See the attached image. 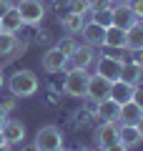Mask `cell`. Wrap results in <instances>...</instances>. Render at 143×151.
<instances>
[{
    "instance_id": "cell-1",
    "label": "cell",
    "mask_w": 143,
    "mask_h": 151,
    "mask_svg": "<svg viewBox=\"0 0 143 151\" xmlns=\"http://www.w3.org/2000/svg\"><path fill=\"white\" fill-rule=\"evenodd\" d=\"M38 76L33 73V70H25V68H20V70H15V73L8 78V91L13 93L15 98H28V96H33V93L38 91Z\"/></svg>"
},
{
    "instance_id": "cell-2",
    "label": "cell",
    "mask_w": 143,
    "mask_h": 151,
    "mask_svg": "<svg viewBox=\"0 0 143 151\" xmlns=\"http://www.w3.org/2000/svg\"><path fill=\"white\" fill-rule=\"evenodd\" d=\"M58 149H63V131L53 124L40 126L33 139V151H58Z\"/></svg>"
},
{
    "instance_id": "cell-3",
    "label": "cell",
    "mask_w": 143,
    "mask_h": 151,
    "mask_svg": "<svg viewBox=\"0 0 143 151\" xmlns=\"http://www.w3.org/2000/svg\"><path fill=\"white\" fill-rule=\"evenodd\" d=\"M90 73L85 68H68L63 81V93L70 98H85V88H88Z\"/></svg>"
},
{
    "instance_id": "cell-4",
    "label": "cell",
    "mask_w": 143,
    "mask_h": 151,
    "mask_svg": "<svg viewBox=\"0 0 143 151\" xmlns=\"http://www.w3.org/2000/svg\"><path fill=\"white\" fill-rule=\"evenodd\" d=\"M15 10L20 13L25 25H40L45 18V3L43 0H18Z\"/></svg>"
},
{
    "instance_id": "cell-5",
    "label": "cell",
    "mask_w": 143,
    "mask_h": 151,
    "mask_svg": "<svg viewBox=\"0 0 143 151\" xmlns=\"http://www.w3.org/2000/svg\"><path fill=\"white\" fill-rule=\"evenodd\" d=\"M95 146H98V151H106L111 149L113 144H118L121 141V124L118 121H101V126L95 129Z\"/></svg>"
},
{
    "instance_id": "cell-6",
    "label": "cell",
    "mask_w": 143,
    "mask_h": 151,
    "mask_svg": "<svg viewBox=\"0 0 143 151\" xmlns=\"http://www.w3.org/2000/svg\"><path fill=\"white\" fill-rule=\"evenodd\" d=\"M85 98L93 101V103H101L106 98H111V81L103 78V76H98V73H90L88 88H85Z\"/></svg>"
},
{
    "instance_id": "cell-7",
    "label": "cell",
    "mask_w": 143,
    "mask_h": 151,
    "mask_svg": "<svg viewBox=\"0 0 143 151\" xmlns=\"http://www.w3.org/2000/svg\"><path fill=\"white\" fill-rule=\"evenodd\" d=\"M121 60H118V55H95V63H93V68H95V73L98 76H103V78H108V81H118L121 78Z\"/></svg>"
},
{
    "instance_id": "cell-8",
    "label": "cell",
    "mask_w": 143,
    "mask_h": 151,
    "mask_svg": "<svg viewBox=\"0 0 143 151\" xmlns=\"http://www.w3.org/2000/svg\"><path fill=\"white\" fill-rule=\"evenodd\" d=\"M95 63V48L93 45H85V43H78V48L73 50V55L68 58V68H93Z\"/></svg>"
},
{
    "instance_id": "cell-9",
    "label": "cell",
    "mask_w": 143,
    "mask_h": 151,
    "mask_svg": "<svg viewBox=\"0 0 143 151\" xmlns=\"http://www.w3.org/2000/svg\"><path fill=\"white\" fill-rule=\"evenodd\" d=\"M25 124L18 119H8L5 124H3V136H5V144L8 146H18L25 141Z\"/></svg>"
},
{
    "instance_id": "cell-10",
    "label": "cell",
    "mask_w": 143,
    "mask_h": 151,
    "mask_svg": "<svg viewBox=\"0 0 143 151\" xmlns=\"http://www.w3.org/2000/svg\"><path fill=\"white\" fill-rule=\"evenodd\" d=\"M43 68H45L48 73H60V70H68V58H65V55L53 45V48H48L45 53H43Z\"/></svg>"
},
{
    "instance_id": "cell-11",
    "label": "cell",
    "mask_w": 143,
    "mask_h": 151,
    "mask_svg": "<svg viewBox=\"0 0 143 151\" xmlns=\"http://www.w3.org/2000/svg\"><path fill=\"white\" fill-rule=\"evenodd\" d=\"M20 50H23V43L18 40L15 33H5V30H0V58L10 60V58H15Z\"/></svg>"
},
{
    "instance_id": "cell-12",
    "label": "cell",
    "mask_w": 143,
    "mask_h": 151,
    "mask_svg": "<svg viewBox=\"0 0 143 151\" xmlns=\"http://www.w3.org/2000/svg\"><path fill=\"white\" fill-rule=\"evenodd\" d=\"M111 18H113V25H118V28H128L138 20L133 15V10L128 8V3H113L111 5Z\"/></svg>"
},
{
    "instance_id": "cell-13",
    "label": "cell",
    "mask_w": 143,
    "mask_h": 151,
    "mask_svg": "<svg viewBox=\"0 0 143 151\" xmlns=\"http://www.w3.org/2000/svg\"><path fill=\"white\" fill-rule=\"evenodd\" d=\"M80 35H83L85 45H93V48H98V45H103L106 28L98 25V23H93V20H85V25H83V30H80Z\"/></svg>"
},
{
    "instance_id": "cell-14",
    "label": "cell",
    "mask_w": 143,
    "mask_h": 151,
    "mask_svg": "<svg viewBox=\"0 0 143 151\" xmlns=\"http://www.w3.org/2000/svg\"><path fill=\"white\" fill-rule=\"evenodd\" d=\"M141 116H143V108L136 106L133 101L123 103V106L118 108V124L121 126H136L138 121H141Z\"/></svg>"
},
{
    "instance_id": "cell-15",
    "label": "cell",
    "mask_w": 143,
    "mask_h": 151,
    "mask_svg": "<svg viewBox=\"0 0 143 151\" xmlns=\"http://www.w3.org/2000/svg\"><path fill=\"white\" fill-rule=\"evenodd\" d=\"M103 45H106V48H113V50H123L126 48V28L108 25L106 35H103Z\"/></svg>"
},
{
    "instance_id": "cell-16",
    "label": "cell",
    "mask_w": 143,
    "mask_h": 151,
    "mask_svg": "<svg viewBox=\"0 0 143 151\" xmlns=\"http://www.w3.org/2000/svg\"><path fill=\"white\" fill-rule=\"evenodd\" d=\"M133 91H136V86H131V83L118 78V81L111 83V101H116L118 106H123V103H128L133 98Z\"/></svg>"
},
{
    "instance_id": "cell-17",
    "label": "cell",
    "mask_w": 143,
    "mask_h": 151,
    "mask_svg": "<svg viewBox=\"0 0 143 151\" xmlns=\"http://www.w3.org/2000/svg\"><path fill=\"white\" fill-rule=\"evenodd\" d=\"M23 28H25V23H23V18H20V13L15 10V5L10 8V10L5 13V15L0 18V30H5V33H20Z\"/></svg>"
},
{
    "instance_id": "cell-18",
    "label": "cell",
    "mask_w": 143,
    "mask_h": 151,
    "mask_svg": "<svg viewBox=\"0 0 143 151\" xmlns=\"http://www.w3.org/2000/svg\"><path fill=\"white\" fill-rule=\"evenodd\" d=\"M121 81L131 83V86H138V83L143 81V68L138 63H133L131 58L123 60V65H121Z\"/></svg>"
},
{
    "instance_id": "cell-19",
    "label": "cell",
    "mask_w": 143,
    "mask_h": 151,
    "mask_svg": "<svg viewBox=\"0 0 143 151\" xmlns=\"http://www.w3.org/2000/svg\"><path fill=\"white\" fill-rule=\"evenodd\" d=\"M126 48L128 50L143 48V20H136L133 25L126 28Z\"/></svg>"
},
{
    "instance_id": "cell-20",
    "label": "cell",
    "mask_w": 143,
    "mask_h": 151,
    "mask_svg": "<svg viewBox=\"0 0 143 151\" xmlns=\"http://www.w3.org/2000/svg\"><path fill=\"white\" fill-rule=\"evenodd\" d=\"M60 25L68 35H78L85 25V15H75V13H68L65 18H60Z\"/></svg>"
},
{
    "instance_id": "cell-21",
    "label": "cell",
    "mask_w": 143,
    "mask_h": 151,
    "mask_svg": "<svg viewBox=\"0 0 143 151\" xmlns=\"http://www.w3.org/2000/svg\"><path fill=\"white\" fill-rule=\"evenodd\" d=\"M118 103L116 101H111V98H106V101H101L98 103V111H95V116L101 121H118Z\"/></svg>"
},
{
    "instance_id": "cell-22",
    "label": "cell",
    "mask_w": 143,
    "mask_h": 151,
    "mask_svg": "<svg viewBox=\"0 0 143 151\" xmlns=\"http://www.w3.org/2000/svg\"><path fill=\"white\" fill-rule=\"evenodd\" d=\"M143 141L141 131L136 129V126H121V144L128 146V149H133V146H138Z\"/></svg>"
},
{
    "instance_id": "cell-23",
    "label": "cell",
    "mask_w": 143,
    "mask_h": 151,
    "mask_svg": "<svg viewBox=\"0 0 143 151\" xmlns=\"http://www.w3.org/2000/svg\"><path fill=\"white\" fill-rule=\"evenodd\" d=\"M88 15H90V20H93V23H98V25H103V28L113 25V18H111V8H103V10H90Z\"/></svg>"
},
{
    "instance_id": "cell-24",
    "label": "cell",
    "mask_w": 143,
    "mask_h": 151,
    "mask_svg": "<svg viewBox=\"0 0 143 151\" xmlns=\"http://www.w3.org/2000/svg\"><path fill=\"white\" fill-rule=\"evenodd\" d=\"M55 48H58V50H60V53H63V55H65V58H70V55H73V50H75V48H78V40H75V38H73V35H65V38H63V40H60V43H58V45H55Z\"/></svg>"
},
{
    "instance_id": "cell-25",
    "label": "cell",
    "mask_w": 143,
    "mask_h": 151,
    "mask_svg": "<svg viewBox=\"0 0 143 151\" xmlns=\"http://www.w3.org/2000/svg\"><path fill=\"white\" fill-rule=\"evenodd\" d=\"M68 8H70V13H75V15H88L90 13L88 0H68Z\"/></svg>"
},
{
    "instance_id": "cell-26",
    "label": "cell",
    "mask_w": 143,
    "mask_h": 151,
    "mask_svg": "<svg viewBox=\"0 0 143 151\" xmlns=\"http://www.w3.org/2000/svg\"><path fill=\"white\" fill-rule=\"evenodd\" d=\"M53 13L58 15V20L60 18H65L70 13V8H68V0H53Z\"/></svg>"
},
{
    "instance_id": "cell-27",
    "label": "cell",
    "mask_w": 143,
    "mask_h": 151,
    "mask_svg": "<svg viewBox=\"0 0 143 151\" xmlns=\"http://www.w3.org/2000/svg\"><path fill=\"white\" fill-rule=\"evenodd\" d=\"M128 8L133 10V15L138 18V20H143V0H126Z\"/></svg>"
},
{
    "instance_id": "cell-28",
    "label": "cell",
    "mask_w": 143,
    "mask_h": 151,
    "mask_svg": "<svg viewBox=\"0 0 143 151\" xmlns=\"http://www.w3.org/2000/svg\"><path fill=\"white\" fill-rule=\"evenodd\" d=\"M131 101L136 103V106H141V108H143V81L136 86V91H133V98H131Z\"/></svg>"
},
{
    "instance_id": "cell-29",
    "label": "cell",
    "mask_w": 143,
    "mask_h": 151,
    "mask_svg": "<svg viewBox=\"0 0 143 151\" xmlns=\"http://www.w3.org/2000/svg\"><path fill=\"white\" fill-rule=\"evenodd\" d=\"M88 5H90V10H103V8H111L113 3L111 0H88Z\"/></svg>"
},
{
    "instance_id": "cell-30",
    "label": "cell",
    "mask_w": 143,
    "mask_h": 151,
    "mask_svg": "<svg viewBox=\"0 0 143 151\" xmlns=\"http://www.w3.org/2000/svg\"><path fill=\"white\" fill-rule=\"evenodd\" d=\"M131 60L133 63H138L143 68V48H136V50H131Z\"/></svg>"
},
{
    "instance_id": "cell-31",
    "label": "cell",
    "mask_w": 143,
    "mask_h": 151,
    "mask_svg": "<svg viewBox=\"0 0 143 151\" xmlns=\"http://www.w3.org/2000/svg\"><path fill=\"white\" fill-rule=\"evenodd\" d=\"M13 5H15V3H13V0H0V18L5 15V13H8V10H10V8H13Z\"/></svg>"
},
{
    "instance_id": "cell-32",
    "label": "cell",
    "mask_w": 143,
    "mask_h": 151,
    "mask_svg": "<svg viewBox=\"0 0 143 151\" xmlns=\"http://www.w3.org/2000/svg\"><path fill=\"white\" fill-rule=\"evenodd\" d=\"M3 106H5V111L10 113L13 108H15V96H13V98H5V101H3Z\"/></svg>"
},
{
    "instance_id": "cell-33",
    "label": "cell",
    "mask_w": 143,
    "mask_h": 151,
    "mask_svg": "<svg viewBox=\"0 0 143 151\" xmlns=\"http://www.w3.org/2000/svg\"><path fill=\"white\" fill-rule=\"evenodd\" d=\"M8 119H10V116H8V111H5V106H3V103H0V129H3V124H5Z\"/></svg>"
},
{
    "instance_id": "cell-34",
    "label": "cell",
    "mask_w": 143,
    "mask_h": 151,
    "mask_svg": "<svg viewBox=\"0 0 143 151\" xmlns=\"http://www.w3.org/2000/svg\"><path fill=\"white\" fill-rule=\"evenodd\" d=\"M136 129L141 131V136H143V116H141V121H138V124H136Z\"/></svg>"
},
{
    "instance_id": "cell-35",
    "label": "cell",
    "mask_w": 143,
    "mask_h": 151,
    "mask_svg": "<svg viewBox=\"0 0 143 151\" xmlns=\"http://www.w3.org/2000/svg\"><path fill=\"white\" fill-rule=\"evenodd\" d=\"M3 83H5V76H3V68H0V88H3Z\"/></svg>"
},
{
    "instance_id": "cell-36",
    "label": "cell",
    "mask_w": 143,
    "mask_h": 151,
    "mask_svg": "<svg viewBox=\"0 0 143 151\" xmlns=\"http://www.w3.org/2000/svg\"><path fill=\"white\" fill-rule=\"evenodd\" d=\"M5 144V136H3V129H0V146Z\"/></svg>"
},
{
    "instance_id": "cell-37",
    "label": "cell",
    "mask_w": 143,
    "mask_h": 151,
    "mask_svg": "<svg viewBox=\"0 0 143 151\" xmlns=\"http://www.w3.org/2000/svg\"><path fill=\"white\" fill-rule=\"evenodd\" d=\"M0 151H10V146H8V144H3V146H0Z\"/></svg>"
},
{
    "instance_id": "cell-38",
    "label": "cell",
    "mask_w": 143,
    "mask_h": 151,
    "mask_svg": "<svg viewBox=\"0 0 143 151\" xmlns=\"http://www.w3.org/2000/svg\"><path fill=\"white\" fill-rule=\"evenodd\" d=\"M75 151H93V149H75Z\"/></svg>"
},
{
    "instance_id": "cell-39",
    "label": "cell",
    "mask_w": 143,
    "mask_h": 151,
    "mask_svg": "<svg viewBox=\"0 0 143 151\" xmlns=\"http://www.w3.org/2000/svg\"><path fill=\"white\" fill-rule=\"evenodd\" d=\"M111 3H126V0H111Z\"/></svg>"
},
{
    "instance_id": "cell-40",
    "label": "cell",
    "mask_w": 143,
    "mask_h": 151,
    "mask_svg": "<svg viewBox=\"0 0 143 151\" xmlns=\"http://www.w3.org/2000/svg\"><path fill=\"white\" fill-rule=\"evenodd\" d=\"M58 151H70V149H65V146H63V149H58Z\"/></svg>"
}]
</instances>
